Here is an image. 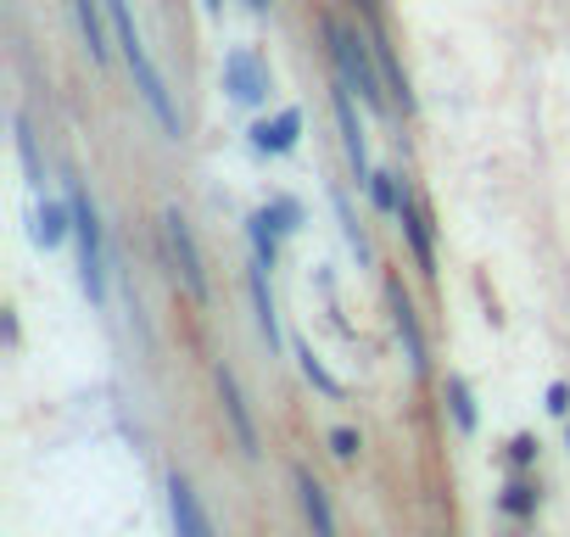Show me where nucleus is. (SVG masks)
Wrapping results in <instances>:
<instances>
[{"instance_id": "nucleus-1", "label": "nucleus", "mask_w": 570, "mask_h": 537, "mask_svg": "<svg viewBox=\"0 0 570 537\" xmlns=\"http://www.w3.org/2000/svg\"><path fill=\"white\" fill-rule=\"evenodd\" d=\"M325 46H331V62H336V79L370 107V113H392V101H386V74H381V62H375V46L370 40H358L342 18H325Z\"/></svg>"}, {"instance_id": "nucleus-6", "label": "nucleus", "mask_w": 570, "mask_h": 537, "mask_svg": "<svg viewBox=\"0 0 570 537\" xmlns=\"http://www.w3.org/2000/svg\"><path fill=\"white\" fill-rule=\"evenodd\" d=\"M168 515H174V537H213V526L196 504V487L185 476H168Z\"/></svg>"}, {"instance_id": "nucleus-22", "label": "nucleus", "mask_w": 570, "mask_h": 537, "mask_svg": "<svg viewBox=\"0 0 570 537\" xmlns=\"http://www.w3.org/2000/svg\"><path fill=\"white\" fill-rule=\"evenodd\" d=\"M548 409H553V414H570V387H564V381L548 387Z\"/></svg>"}, {"instance_id": "nucleus-12", "label": "nucleus", "mask_w": 570, "mask_h": 537, "mask_svg": "<svg viewBox=\"0 0 570 537\" xmlns=\"http://www.w3.org/2000/svg\"><path fill=\"white\" fill-rule=\"evenodd\" d=\"M101 7H107V0H73L79 35H85V46H90L96 62H107V23H101Z\"/></svg>"}, {"instance_id": "nucleus-13", "label": "nucleus", "mask_w": 570, "mask_h": 537, "mask_svg": "<svg viewBox=\"0 0 570 537\" xmlns=\"http://www.w3.org/2000/svg\"><path fill=\"white\" fill-rule=\"evenodd\" d=\"M252 303H257L263 342H268V348H279V314H274V297H268V268H263V263L252 268Z\"/></svg>"}, {"instance_id": "nucleus-23", "label": "nucleus", "mask_w": 570, "mask_h": 537, "mask_svg": "<svg viewBox=\"0 0 570 537\" xmlns=\"http://www.w3.org/2000/svg\"><path fill=\"white\" fill-rule=\"evenodd\" d=\"M531 459H537V442L520 437V442H514V465H531Z\"/></svg>"}, {"instance_id": "nucleus-21", "label": "nucleus", "mask_w": 570, "mask_h": 537, "mask_svg": "<svg viewBox=\"0 0 570 537\" xmlns=\"http://www.w3.org/2000/svg\"><path fill=\"white\" fill-rule=\"evenodd\" d=\"M331 453H336V459H353V453H358V437H353V431H331Z\"/></svg>"}, {"instance_id": "nucleus-5", "label": "nucleus", "mask_w": 570, "mask_h": 537, "mask_svg": "<svg viewBox=\"0 0 570 537\" xmlns=\"http://www.w3.org/2000/svg\"><path fill=\"white\" fill-rule=\"evenodd\" d=\"M224 85H229V96H235L240 107H257V101L268 96V74L257 68L252 51H229V57H224Z\"/></svg>"}, {"instance_id": "nucleus-20", "label": "nucleus", "mask_w": 570, "mask_h": 537, "mask_svg": "<svg viewBox=\"0 0 570 537\" xmlns=\"http://www.w3.org/2000/svg\"><path fill=\"white\" fill-rule=\"evenodd\" d=\"M448 403H453L459 431H475V403H470V387L464 381H448Z\"/></svg>"}, {"instance_id": "nucleus-15", "label": "nucleus", "mask_w": 570, "mask_h": 537, "mask_svg": "<svg viewBox=\"0 0 570 537\" xmlns=\"http://www.w3.org/2000/svg\"><path fill=\"white\" fill-rule=\"evenodd\" d=\"M263 218L274 224V235H292V230L303 224V207H297L292 196H279V202H268V207H263Z\"/></svg>"}, {"instance_id": "nucleus-11", "label": "nucleus", "mask_w": 570, "mask_h": 537, "mask_svg": "<svg viewBox=\"0 0 570 537\" xmlns=\"http://www.w3.org/2000/svg\"><path fill=\"white\" fill-rule=\"evenodd\" d=\"M397 224H403V235H409V246H414V263L425 268V275H436V252H431V230H425V213L403 196V207H397Z\"/></svg>"}, {"instance_id": "nucleus-24", "label": "nucleus", "mask_w": 570, "mask_h": 537, "mask_svg": "<svg viewBox=\"0 0 570 537\" xmlns=\"http://www.w3.org/2000/svg\"><path fill=\"white\" fill-rule=\"evenodd\" d=\"M246 12H257V18H263V12H268V0H246Z\"/></svg>"}, {"instance_id": "nucleus-17", "label": "nucleus", "mask_w": 570, "mask_h": 537, "mask_svg": "<svg viewBox=\"0 0 570 537\" xmlns=\"http://www.w3.org/2000/svg\"><path fill=\"white\" fill-rule=\"evenodd\" d=\"M297 359H303V375H308V381H314L325 398H342V381H336V375H331V370L314 359V348H297Z\"/></svg>"}, {"instance_id": "nucleus-16", "label": "nucleus", "mask_w": 570, "mask_h": 537, "mask_svg": "<svg viewBox=\"0 0 570 537\" xmlns=\"http://www.w3.org/2000/svg\"><path fill=\"white\" fill-rule=\"evenodd\" d=\"M370 196H375L381 213H397V207H403V185H397V174H370Z\"/></svg>"}, {"instance_id": "nucleus-25", "label": "nucleus", "mask_w": 570, "mask_h": 537, "mask_svg": "<svg viewBox=\"0 0 570 537\" xmlns=\"http://www.w3.org/2000/svg\"><path fill=\"white\" fill-rule=\"evenodd\" d=\"M202 7H207V12H224V0H202Z\"/></svg>"}, {"instance_id": "nucleus-14", "label": "nucleus", "mask_w": 570, "mask_h": 537, "mask_svg": "<svg viewBox=\"0 0 570 537\" xmlns=\"http://www.w3.org/2000/svg\"><path fill=\"white\" fill-rule=\"evenodd\" d=\"M68 230H73V202H46L40 207V241L46 246H62Z\"/></svg>"}, {"instance_id": "nucleus-8", "label": "nucleus", "mask_w": 570, "mask_h": 537, "mask_svg": "<svg viewBox=\"0 0 570 537\" xmlns=\"http://www.w3.org/2000/svg\"><path fill=\"white\" fill-rule=\"evenodd\" d=\"M336 118H342V140H347V157L358 168V179L370 185V146H364V129H358V107H353V90L336 79Z\"/></svg>"}, {"instance_id": "nucleus-4", "label": "nucleus", "mask_w": 570, "mask_h": 537, "mask_svg": "<svg viewBox=\"0 0 570 537\" xmlns=\"http://www.w3.org/2000/svg\"><path fill=\"white\" fill-rule=\"evenodd\" d=\"M163 224H168V252H174V263H179L185 292H190L196 303H207L213 292H207V268H202V252H196V241H190V224H185L179 213H168Z\"/></svg>"}, {"instance_id": "nucleus-9", "label": "nucleus", "mask_w": 570, "mask_h": 537, "mask_svg": "<svg viewBox=\"0 0 570 537\" xmlns=\"http://www.w3.org/2000/svg\"><path fill=\"white\" fill-rule=\"evenodd\" d=\"M392 314H397V336H403V359L414 375H425V342H420V320H414V303L403 297V286H392Z\"/></svg>"}, {"instance_id": "nucleus-18", "label": "nucleus", "mask_w": 570, "mask_h": 537, "mask_svg": "<svg viewBox=\"0 0 570 537\" xmlns=\"http://www.w3.org/2000/svg\"><path fill=\"white\" fill-rule=\"evenodd\" d=\"M503 509L520 515V520L537 515V487H531V481H509V487H503Z\"/></svg>"}, {"instance_id": "nucleus-19", "label": "nucleus", "mask_w": 570, "mask_h": 537, "mask_svg": "<svg viewBox=\"0 0 570 537\" xmlns=\"http://www.w3.org/2000/svg\"><path fill=\"white\" fill-rule=\"evenodd\" d=\"M246 230H252V246H257V263H263V268H274V224H268L263 213H252V224H246Z\"/></svg>"}, {"instance_id": "nucleus-7", "label": "nucleus", "mask_w": 570, "mask_h": 537, "mask_svg": "<svg viewBox=\"0 0 570 537\" xmlns=\"http://www.w3.org/2000/svg\"><path fill=\"white\" fill-rule=\"evenodd\" d=\"M297 135H303V113H297V107H285L279 118H268V124L252 129V152H263V157H285V152L297 146Z\"/></svg>"}, {"instance_id": "nucleus-2", "label": "nucleus", "mask_w": 570, "mask_h": 537, "mask_svg": "<svg viewBox=\"0 0 570 537\" xmlns=\"http://www.w3.org/2000/svg\"><path fill=\"white\" fill-rule=\"evenodd\" d=\"M107 18H112V35H118V46H124V62H129L135 90L146 96L151 118H157L168 135H179V113H174V101H168V90H163V74L151 68V57H146V46H140V29H135V18H129V0H107Z\"/></svg>"}, {"instance_id": "nucleus-10", "label": "nucleus", "mask_w": 570, "mask_h": 537, "mask_svg": "<svg viewBox=\"0 0 570 537\" xmlns=\"http://www.w3.org/2000/svg\"><path fill=\"white\" fill-rule=\"evenodd\" d=\"M218 398H224V414H229V426H235V442H240V453L252 459V453H257V431H252V414H246V403H240V387H235V375H229V370H218Z\"/></svg>"}, {"instance_id": "nucleus-3", "label": "nucleus", "mask_w": 570, "mask_h": 537, "mask_svg": "<svg viewBox=\"0 0 570 537\" xmlns=\"http://www.w3.org/2000/svg\"><path fill=\"white\" fill-rule=\"evenodd\" d=\"M68 202H73V235H79V281L90 292V303L101 309L107 303V252H101V218L90 207V196L79 185H68Z\"/></svg>"}]
</instances>
